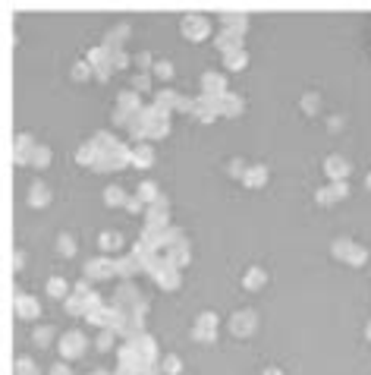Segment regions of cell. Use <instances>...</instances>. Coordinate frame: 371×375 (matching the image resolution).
<instances>
[{
	"label": "cell",
	"instance_id": "cell-3",
	"mask_svg": "<svg viewBox=\"0 0 371 375\" xmlns=\"http://www.w3.org/2000/svg\"><path fill=\"white\" fill-rule=\"evenodd\" d=\"M255 331V315L252 312H236L233 315V334L236 337H249Z\"/></svg>",
	"mask_w": 371,
	"mask_h": 375
},
{
	"label": "cell",
	"instance_id": "cell-6",
	"mask_svg": "<svg viewBox=\"0 0 371 375\" xmlns=\"http://www.w3.org/2000/svg\"><path fill=\"white\" fill-rule=\"evenodd\" d=\"M324 170H327V177H330L333 183H343V177H346V170H349V164H346L343 158H327V164H324Z\"/></svg>",
	"mask_w": 371,
	"mask_h": 375
},
{
	"label": "cell",
	"instance_id": "cell-23",
	"mask_svg": "<svg viewBox=\"0 0 371 375\" xmlns=\"http://www.w3.org/2000/svg\"><path fill=\"white\" fill-rule=\"evenodd\" d=\"M60 252H66V255H73L76 252V243L69 240V237H60Z\"/></svg>",
	"mask_w": 371,
	"mask_h": 375
},
{
	"label": "cell",
	"instance_id": "cell-9",
	"mask_svg": "<svg viewBox=\"0 0 371 375\" xmlns=\"http://www.w3.org/2000/svg\"><path fill=\"white\" fill-rule=\"evenodd\" d=\"M16 309H19L22 319H35V315H38V303L32 297H16Z\"/></svg>",
	"mask_w": 371,
	"mask_h": 375
},
{
	"label": "cell",
	"instance_id": "cell-12",
	"mask_svg": "<svg viewBox=\"0 0 371 375\" xmlns=\"http://www.w3.org/2000/svg\"><path fill=\"white\" fill-rule=\"evenodd\" d=\"M29 202H32V205H47V202H51V193L44 190V183H35V190H32V196H29Z\"/></svg>",
	"mask_w": 371,
	"mask_h": 375
},
{
	"label": "cell",
	"instance_id": "cell-17",
	"mask_svg": "<svg viewBox=\"0 0 371 375\" xmlns=\"http://www.w3.org/2000/svg\"><path fill=\"white\" fill-rule=\"evenodd\" d=\"M133 164H139V167H148V164H151V148H139V151H133Z\"/></svg>",
	"mask_w": 371,
	"mask_h": 375
},
{
	"label": "cell",
	"instance_id": "cell-22",
	"mask_svg": "<svg viewBox=\"0 0 371 375\" xmlns=\"http://www.w3.org/2000/svg\"><path fill=\"white\" fill-rule=\"evenodd\" d=\"M47 341H51V328H38V331H35V344H47Z\"/></svg>",
	"mask_w": 371,
	"mask_h": 375
},
{
	"label": "cell",
	"instance_id": "cell-28",
	"mask_svg": "<svg viewBox=\"0 0 371 375\" xmlns=\"http://www.w3.org/2000/svg\"><path fill=\"white\" fill-rule=\"evenodd\" d=\"M51 375H69V366H54Z\"/></svg>",
	"mask_w": 371,
	"mask_h": 375
},
{
	"label": "cell",
	"instance_id": "cell-5",
	"mask_svg": "<svg viewBox=\"0 0 371 375\" xmlns=\"http://www.w3.org/2000/svg\"><path fill=\"white\" fill-rule=\"evenodd\" d=\"M214 331H217V319H214V315H201V319L195 322V337L198 341H211Z\"/></svg>",
	"mask_w": 371,
	"mask_h": 375
},
{
	"label": "cell",
	"instance_id": "cell-25",
	"mask_svg": "<svg viewBox=\"0 0 371 375\" xmlns=\"http://www.w3.org/2000/svg\"><path fill=\"white\" fill-rule=\"evenodd\" d=\"M19 375H35V369H32V359H19Z\"/></svg>",
	"mask_w": 371,
	"mask_h": 375
},
{
	"label": "cell",
	"instance_id": "cell-24",
	"mask_svg": "<svg viewBox=\"0 0 371 375\" xmlns=\"http://www.w3.org/2000/svg\"><path fill=\"white\" fill-rule=\"evenodd\" d=\"M133 85H136L139 91H148V88H151V79H148V76H139V79L133 82Z\"/></svg>",
	"mask_w": 371,
	"mask_h": 375
},
{
	"label": "cell",
	"instance_id": "cell-1",
	"mask_svg": "<svg viewBox=\"0 0 371 375\" xmlns=\"http://www.w3.org/2000/svg\"><path fill=\"white\" fill-rule=\"evenodd\" d=\"M208 29H211V26H208L205 16H186V19H183L186 38H195V41H198V38H205V35H208Z\"/></svg>",
	"mask_w": 371,
	"mask_h": 375
},
{
	"label": "cell",
	"instance_id": "cell-20",
	"mask_svg": "<svg viewBox=\"0 0 371 375\" xmlns=\"http://www.w3.org/2000/svg\"><path fill=\"white\" fill-rule=\"evenodd\" d=\"M47 290H51L54 297H63V294H66V284H63V280H60V277H54L51 284H47Z\"/></svg>",
	"mask_w": 371,
	"mask_h": 375
},
{
	"label": "cell",
	"instance_id": "cell-8",
	"mask_svg": "<svg viewBox=\"0 0 371 375\" xmlns=\"http://www.w3.org/2000/svg\"><path fill=\"white\" fill-rule=\"evenodd\" d=\"M333 252L337 255H346V259H352V265H358V259H362V249L358 246H352V243H333Z\"/></svg>",
	"mask_w": 371,
	"mask_h": 375
},
{
	"label": "cell",
	"instance_id": "cell-29",
	"mask_svg": "<svg viewBox=\"0 0 371 375\" xmlns=\"http://www.w3.org/2000/svg\"><path fill=\"white\" fill-rule=\"evenodd\" d=\"M94 375H104V372H94Z\"/></svg>",
	"mask_w": 371,
	"mask_h": 375
},
{
	"label": "cell",
	"instance_id": "cell-2",
	"mask_svg": "<svg viewBox=\"0 0 371 375\" xmlns=\"http://www.w3.org/2000/svg\"><path fill=\"white\" fill-rule=\"evenodd\" d=\"M201 85H205V98H214V95H217V101H220V98L226 95V79L217 76V73H205Z\"/></svg>",
	"mask_w": 371,
	"mask_h": 375
},
{
	"label": "cell",
	"instance_id": "cell-4",
	"mask_svg": "<svg viewBox=\"0 0 371 375\" xmlns=\"http://www.w3.org/2000/svg\"><path fill=\"white\" fill-rule=\"evenodd\" d=\"M85 337H82L79 331H73V334H66L63 341H60V350H63V356H79L82 350H85Z\"/></svg>",
	"mask_w": 371,
	"mask_h": 375
},
{
	"label": "cell",
	"instance_id": "cell-7",
	"mask_svg": "<svg viewBox=\"0 0 371 375\" xmlns=\"http://www.w3.org/2000/svg\"><path fill=\"white\" fill-rule=\"evenodd\" d=\"M85 271H88L91 277H110V274H116V262H110V259H98V262H91Z\"/></svg>",
	"mask_w": 371,
	"mask_h": 375
},
{
	"label": "cell",
	"instance_id": "cell-27",
	"mask_svg": "<svg viewBox=\"0 0 371 375\" xmlns=\"http://www.w3.org/2000/svg\"><path fill=\"white\" fill-rule=\"evenodd\" d=\"M164 369H167V372H179V359H176V356H170V359L164 362Z\"/></svg>",
	"mask_w": 371,
	"mask_h": 375
},
{
	"label": "cell",
	"instance_id": "cell-21",
	"mask_svg": "<svg viewBox=\"0 0 371 375\" xmlns=\"http://www.w3.org/2000/svg\"><path fill=\"white\" fill-rule=\"evenodd\" d=\"M101 246H104V249H113V246H119V237H116V233H104Z\"/></svg>",
	"mask_w": 371,
	"mask_h": 375
},
{
	"label": "cell",
	"instance_id": "cell-10",
	"mask_svg": "<svg viewBox=\"0 0 371 375\" xmlns=\"http://www.w3.org/2000/svg\"><path fill=\"white\" fill-rule=\"evenodd\" d=\"M340 196H346V186L343 183H333L330 190H321L318 193V202H324V205H330V202H337Z\"/></svg>",
	"mask_w": 371,
	"mask_h": 375
},
{
	"label": "cell",
	"instance_id": "cell-15",
	"mask_svg": "<svg viewBox=\"0 0 371 375\" xmlns=\"http://www.w3.org/2000/svg\"><path fill=\"white\" fill-rule=\"evenodd\" d=\"M47 158H51V151H47L44 145H38V148H35V155H32V164H35V167H47V164H51Z\"/></svg>",
	"mask_w": 371,
	"mask_h": 375
},
{
	"label": "cell",
	"instance_id": "cell-16",
	"mask_svg": "<svg viewBox=\"0 0 371 375\" xmlns=\"http://www.w3.org/2000/svg\"><path fill=\"white\" fill-rule=\"evenodd\" d=\"M261 280H265V271H261V268H252V271L245 274V287H249V290H258Z\"/></svg>",
	"mask_w": 371,
	"mask_h": 375
},
{
	"label": "cell",
	"instance_id": "cell-11",
	"mask_svg": "<svg viewBox=\"0 0 371 375\" xmlns=\"http://www.w3.org/2000/svg\"><path fill=\"white\" fill-rule=\"evenodd\" d=\"M217 108H220L223 114H230V117H233V114H239V108H242V101H239L236 95H230V91H226V95L217 101Z\"/></svg>",
	"mask_w": 371,
	"mask_h": 375
},
{
	"label": "cell",
	"instance_id": "cell-13",
	"mask_svg": "<svg viewBox=\"0 0 371 375\" xmlns=\"http://www.w3.org/2000/svg\"><path fill=\"white\" fill-rule=\"evenodd\" d=\"M265 177H268V170H265V167H245V173H242V180H245L249 186H258Z\"/></svg>",
	"mask_w": 371,
	"mask_h": 375
},
{
	"label": "cell",
	"instance_id": "cell-14",
	"mask_svg": "<svg viewBox=\"0 0 371 375\" xmlns=\"http://www.w3.org/2000/svg\"><path fill=\"white\" fill-rule=\"evenodd\" d=\"M136 199H139L142 205H145L148 199H161V196H158V186H154V183H142V186H139V193H136Z\"/></svg>",
	"mask_w": 371,
	"mask_h": 375
},
{
	"label": "cell",
	"instance_id": "cell-18",
	"mask_svg": "<svg viewBox=\"0 0 371 375\" xmlns=\"http://www.w3.org/2000/svg\"><path fill=\"white\" fill-rule=\"evenodd\" d=\"M107 202L110 205H129V199H126L123 190H107Z\"/></svg>",
	"mask_w": 371,
	"mask_h": 375
},
{
	"label": "cell",
	"instance_id": "cell-26",
	"mask_svg": "<svg viewBox=\"0 0 371 375\" xmlns=\"http://www.w3.org/2000/svg\"><path fill=\"white\" fill-rule=\"evenodd\" d=\"M158 76L170 79V76H173V66H170V63H158Z\"/></svg>",
	"mask_w": 371,
	"mask_h": 375
},
{
	"label": "cell",
	"instance_id": "cell-19",
	"mask_svg": "<svg viewBox=\"0 0 371 375\" xmlns=\"http://www.w3.org/2000/svg\"><path fill=\"white\" fill-rule=\"evenodd\" d=\"M226 66H233V69L245 66V51H233V54H226Z\"/></svg>",
	"mask_w": 371,
	"mask_h": 375
}]
</instances>
